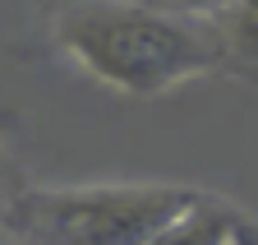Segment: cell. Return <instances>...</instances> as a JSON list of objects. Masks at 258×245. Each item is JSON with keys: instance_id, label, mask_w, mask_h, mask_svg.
I'll use <instances>...</instances> for the list:
<instances>
[{"instance_id": "1", "label": "cell", "mask_w": 258, "mask_h": 245, "mask_svg": "<svg viewBox=\"0 0 258 245\" xmlns=\"http://www.w3.org/2000/svg\"><path fill=\"white\" fill-rule=\"evenodd\" d=\"M60 51L124 97H161L221 65L208 19L152 10L143 0H83L55 23Z\"/></svg>"}, {"instance_id": "2", "label": "cell", "mask_w": 258, "mask_h": 245, "mask_svg": "<svg viewBox=\"0 0 258 245\" xmlns=\"http://www.w3.org/2000/svg\"><path fill=\"white\" fill-rule=\"evenodd\" d=\"M189 199V185H161V180L64 185L19 194L10 218L37 245H148Z\"/></svg>"}, {"instance_id": "3", "label": "cell", "mask_w": 258, "mask_h": 245, "mask_svg": "<svg viewBox=\"0 0 258 245\" xmlns=\"http://www.w3.org/2000/svg\"><path fill=\"white\" fill-rule=\"evenodd\" d=\"M148 245H258V218L231 199L194 190V199Z\"/></svg>"}, {"instance_id": "4", "label": "cell", "mask_w": 258, "mask_h": 245, "mask_svg": "<svg viewBox=\"0 0 258 245\" xmlns=\"http://www.w3.org/2000/svg\"><path fill=\"white\" fill-rule=\"evenodd\" d=\"M208 23L217 33L221 65L258 79V0H226Z\"/></svg>"}, {"instance_id": "5", "label": "cell", "mask_w": 258, "mask_h": 245, "mask_svg": "<svg viewBox=\"0 0 258 245\" xmlns=\"http://www.w3.org/2000/svg\"><path fill=\"white\" fill-rule=\"evenodd\" d=\"M152 10H166V14H184V19H212L226 0H143Z\"/></svg>"}]
</instances>
